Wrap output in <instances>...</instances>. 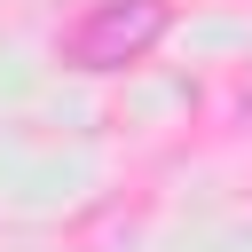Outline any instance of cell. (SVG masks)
I'll use <instances>...</instances> for the list:
<instances>
[{
  "label": "cell",
  "instance_id": "1",
  "mask_svg": "<svg viewBox=\"0 0 252 252\" xmlns=\"http://www.w3.org/2000/svg\"><path fill=\"white\" fill-rule=\"evenodd\" d=\"M173 8L165 0H94L71 32H63V63L71 71H126L165 39Z\"/></svg>",
  "mask_w": 252,
  "mask_h": 252
}]
</instances>
